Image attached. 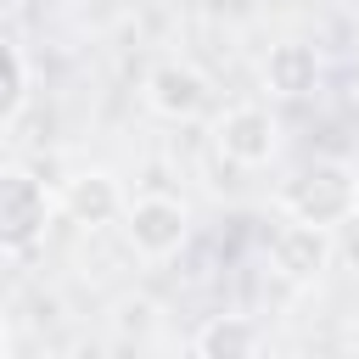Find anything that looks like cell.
<instances>
[{
	"label": "cell",
	"instance_id": "obj_2",
	"mask_svg": "<svg viewBox=\"0 0 359 359\" xmlns=\"http://www.w3.org/2000/svg\"><path fill=\"white\" fill-rule=\"evenodd\" d=\"M50 230V191L28 168H0V258H28Z\"/></svg>",
	"mask_w": 359,
	"mask_h": 359
},
{
	"label": "cell",
	"instance_id": "obj_4",
	"mask_svg": "<svg viewBox=\"0 0 359 359\" xmlns=\"http://www.w3.org/2000/svg\"><path fill=\"white\" fill-rule=\"evenodd\" d=\"M146 107L163 112V118H174V123H185V118H202L213 107V84H208L202 67L168 56V62H157L146 73Z\"/></svg>",
	"mask_w": 359,
	"mask_h": 359
},
{
	"label": "cell",
	"instance_id": "obj_6",
	"mask_svg": "<svg viewBox=\"0 0 359 359\" xmlns=\"http://www.w3.org/2000/svg\"><path fill=\"white\" fill-rule=\"evenodd\" d=\"M269 264L286 275V280H320V269L331 264V230H320V224H303V219H292V224H280L275 236H269Z\"/></svg>",
	"mask_w": 359,
	"mask_h": 359
},
{
	"label": "cell",
	"instance_id": "obj_5",
	"mask_svg": "<svg viewBox=\"0 0 359 359\" xmlns=\"http://www.w3.org/2000/svg\"><path fill=\"white\" fill-rule=\"evenodd\" d=\"M275 140H280L275 118H269L264 107H252V101L230 107V112L219 118V129H213V146H219L230 163H241V168H258V163H269V157H275Z\"/></svg>",
	"mask_w": 359,
	"mask_h": 359
},
{
	"label": "cell",
	"instance_id": "obj_10",
	"mask_svg": "<svg viewBox=\"0 0 359 359\" xmlns=\"http://www.w3.org/2000/svg\"><path fill=\"white\" fill-rule=\"evenodd\" d=\"M22 101H28V62H22V50L0 34V123H11V118L22 112Z\"/></svg>",
	"mask_w": 359,
	"mask_h": 359
},
{
	"label": "cell",
	"instance_id": "obj_1",
	"mask_svg": "<svg viewBox=\"0 0 359 359\" xmlns=\"http://www.w3.org/2000/svg\"><path fill=\"white\" fill-rule=\"evenodd\" d=\"M280 208L303 224H320V230L348 224L359 213V168L342 157H309L280 185Z\"/></svg>",
	"mask_w": 359,
	"mask_h": 359
},
{
	"label": "cell",
	"instance_id": "obj_8",
	"mask_svg": "<svg viewBox=\"0 0 359 359\" xmlns=\"http://www.w3.org/2000/svg\"><path fill=\"white\" fill-rule=\"evenodd\" d=\"M62 208L73 224H112V219H123V191L107 168H84L62 185Z\"/></svg>",
	"mask_w": 359,
	"mask_h": 359
},
{
	"label": "cell",
	"instance_id": "obj_9",
	"mask_svg": "<svg viewBox=\"0 0 359 359\" xmlns=\"http://www.w3.org/2000/svg\"><path fill=\"white\" fill-rule=\"evenodd\" d=\"M264 84H269V95H286V101L309 95L320 84V50L303 45V39H280L264 56Z\"/></svg>",
	"mask_w": 359,
	"mask_h": 359
},
{
	"label": "cell",
	"instance_id": "obj_11",
	"mask_svg": "<svg viewBox=\"0 0 359 359\" xmlns=\"http://www.w3.org/2000/svg\"><path fill=\"white\" fill-rule=\"evenodd\" d=\"M0 353H6V320H0Z\"/></svg>",
	"mask_w": 359,
	"mask_h": 359
},
{
	"label": "cell",
	"instance_id": "obj_3",
	"mask_svg": "<svg viewBox=\"0 0 359 359\" xmlns=\"http://www.w3.org/2000/svg\"><path fill=\"white\" fill-rule=\"evenodd\" d=\"M123 236H129L135 252H146V258H168V252L185 247V236H191V213H185V202L151 191V196H135V202L123 208Z\"/></svg>",
	"mask_w": 359,
	"mask_h": 359
},
{
	"label": "cell",
	"instance_id": "obj_7",
	"mask_svg": "<svg viewBox=\"0 0 359 359\" xmlns=\"http://www.w3.org/2000/svg\"><path fill=\"white\" fill-rule=\"evenodd\" d=\"M196 359H264V325L252 314H213L191 337Z\"/></svg>",
	"mask_w": 359,
	"mask_h": 359
}]
</instances>
